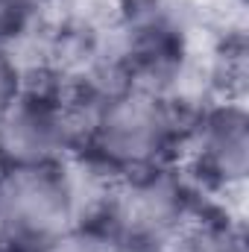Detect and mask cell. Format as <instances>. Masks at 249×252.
I'll list each match as a JSON object with an SVG mask.
<instances>
[{
    "label": "cell",
    "instance_id": "10",
    "mask_svg": "<svg viewBox=\"0 0 249 252\" xmlns=\"http://www.w3.org/2000/svg\"><path fill=\"white\" fill-rule=\"evenodd\" d=\"M6 247V232H3V214H0V250Z\"/></svg>",
    "mask_w": 249,
    "mask_h": 252
},
{
    "label": "cell",
    "instance_id": "2",
    "mask_svg": "<svg viewBox=\"0 0 249 252\" xmlns=\"http://www.w3.org/2000/svg\"><path fill=\"white\" fill-rule=\"evenodd\" d=\"M91 97L59 82H30L0 115V170L59 164L82 150Z\"/></svg>",
    "mask_w": 249,
    "mask_h": 252
},
{
    "label": "cell",
    "instance_id": "1",
    "mask_svg": "<svg viewBox=\"0 0 249 252\" xmlns=\"http://www.w3.org/2000/svg\"><path fill=\"white\" fill-rule=\"evenodd\" d=\"M187 112L170 94L124 85L91 103L82 156L109 176L170 167L179 158Z\"/></svg>",
    "mask_w": 249,
    "mask_h": 252
},
{
    "label": "cell",
    "instance_id": "8",
    "mask_svg": "<svg viewBox=\"0 0 249 252\" xmlns=\"http://www.w3.org/2000/svg\"><path fill=\"white\" fill-rule=\"evenodd\" d=\"M38 21V0H0V50L21 44Z\"/></svg>",
    "mask_w": 249,
    "mask_h": 252
},
{
    "label": "cell",
    "instance_id": "5",
    "mask_svg": "<svg viewBox=\"0 0 249 252\" xmlns=\"http://www.w3.org/2000/svg\"><path fill=\"white\" fill-rule=\"evenodd\" d=\"M0 214L6 247L44 250L64 229L79 223L64 164L0 170Z\"/></svg>",
    "mask_w": 249,
    "mask_h": 252
},
{
    "label": "cell",
    "instance_id": "7",
    "mask_svg": "<svg viewBox=\"0 0 249 252\" xmlns=\"http://www.w3.org/2000/svg\"><path fill=\"white\" fill-rule=\"evenodd\" d=\"M41 252H132L103 220H79Z\"/></svg>",
    "mask_w": 249,
    "mask_h": 252
},
{
    "label": "cell",
    "instance_id": "4",
    "mask_svg": "<svg viewBox=\"0 0 249 252\" xmlns=\"http://www.w3.org/2000/svg\"><path fill=\"white\" fill-rule=\"evenodd\" d=\"M176 167L196 190L238 196L249 170V115L244 100L217 97L187 115Z\"/></svg>",
    "mask_w": 249,
    "mask_h": 252
},
{
    "label": "cell",
    "instance_id": "3",
    "mask_svg": "<svg viewBox=\"0 0 249 252\" xmlns=\"http://www.w3.org/2000/svg\"><path fill=\"white\" fill-rule=\"evenodd\" d=\"M196 214V188L176 164H170L118 176L97 220H103L132 252H153Z\"/></svg>",
    "mask_w": 249,
    "mask_h": 252
},
{
    "label": "cell",
    "instance_id": "9",
    "mask_svg": "<svg viewBox=\"0 0 249 252\" xmlns=\"http://www.w3.org/2000/svg\"><path fill=\"white\" fill-rule=\"evenodd\" d=\"M24 85H27V73H24L21 62L12 56V50H0V115L21 94Z\"/></svg>",
    "mask_w": 249,
    "mask_h": 252
},
{
    "label": "cell",
    "instance_id": "6",
    "mask_svg": "<svg viewBox=\"0 0 249 252\" xmlns=\"http://www.w3.org/2000/svg\"><path fill=\"white\" fill-rule=\"evenodd\" d=\"M153 252H247L244 232L226 214H196Z\"/></svg>",
    "mask_w": 249,
    "mask_h": 252
}]
</instances>
